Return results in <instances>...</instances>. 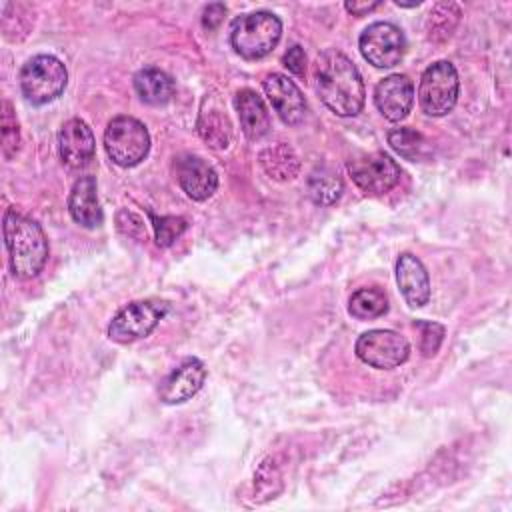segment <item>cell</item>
I'll list each match as a JSON object with an SVG mask.
<instances>
[{
	"instance_id": "cell-1",
	"label": "cell",
	"mask_w": 512,
	"mask_h": 512,
	"mask_svg": "<svg viewBox=\"0 0 512 512\" xmlns=\"http://www.w3.org/2000/svg\"><path fill=\"white\" fill-rule=\"evenodd\" d=\"M314 80L320 100L338 116H356L364 106V82L354 62L328 48L314 64Z\"/></svg>"
},
{
	"instance_id": "cell-2",
	"label": "cell",
	"mask_w": 512,
	"mask_h": 512,
	"mask_svg": "<svg viewBox=\"0 0 512 512\" xmlns=\"http://www.w3.org/2000/svg\"><path fill=\"white\" fill-rule=\"evenodd\" d=\"M2 228L12 274L16 278L36 276L48 260V240L40 224L14 208H8Z\"/></svg>"
},
{
	"instance_id": "cell-3",
	"label": "cell",
	"mask_w": 512,
	"mask_h": 512,
	"mask_svg": "<svg viewBox=\"0 0 512 512\" xmlns=\"http://www.w3.org/2000/svg\"><path fill=\"white\" fill-rule=\"evenodd\" d=\"M282 36V22L276 14L258 10L240 14L230 24V44L246 60L270 54Z\"/></svg>"
},
{
	"instance_id": "cell-4",
	"label": "cell",
	"mask_w": 512,
	"mask_h": 512,
	"mask_svg": "<svg viewBox=\"0 0 512 512\" xmlns=\"http://www.w3.org/2000/svg\"><path fill=\"white\" fill-rule=\"evenodd\" d=\"M104 148L110 160L122 168L140 164L150 150L146 126L132 116H116L104 132Z\"/></svg>"
},
{
	"instance_id": "cell-5",
	"label": "cell",
	"mask_w": 512,
	"mask_h": 512,
	"mask_svg": "<svg viewBox=\"0 0 512 512\" xmlns=\"http://www.w3.org/2000/svg\"><path fill=\"white\" fill-rule=\"evenodd\" d=\"M68 82V72L64 64L50 56L38 54L30 58L20 70V88L28 102L32 104H48L56 100Z\"/></svg>"
},
{
	"instance_id": "cell-6",
	"label": "cell",
	"mask_w": 512,
	"mask_h": 512,
	"mask_svg": "<svg viewBox=\"0 0 512 512\" xmlns=\"http://www.w3.org/2000/svg\"><path fill=\"white\" fill-rule=\"evenodd\" d=\"M458 72L448 60L430 64L418 86L420 108L428 116H446L458 100Z\"/></svg>"
},
{
	"instance_id": "cell-7",
	"label": "cell",
	"mask_w": 512,
	"mask_h": 512,
	"mask_svg": "<svg viewBox=\"0 0 512 512\" xmlns=\"http://www.w3.org/2000/svg\"><path fill=\"white\" fill-rule=\"evenodd\" d=\"M166 310L168 306L156 300L130 302L122 310H118V314L112 318L108 326V336L118 344L136 342L148 336L158 326Z\"/></svg>"
},
{
	"instance_id": "cell-8",
	"label": "cell",
	"mask_w": 512,
	"mask_h": 512,
	"mask_svg": "<svg viewBox=\"0 0 512 512\" xmlns=\"http://www.w3.org/2000/svg\"><path fill=\"white\" fill-rule=\"evenodd\" d=\"M408 340L394 330H368L356 340V356L378 370H390L406 362Z\"/></svg>"
},
{
	"instance_id": "cell-9",
	"label": "cell",
	"mask_w": 512,
	"mask_h": 512,
	"mask_svg": "<svg viewBox=\"0 0 512 512\" xmlns=\"http://www.w3.org/2000/svg\"><path fill=\"white\" fill-rule=\"evenodd\" d=\"M358 46L368 64L376 68H392L404 58L406 38L398 26L390 22H374L360 34Z\"/></svg>"
},
{
	"instance_id": "cell-10",
	"label": "cell",
	"mask_w": 512,
	"mask_h": 512,
	"mask_svg": "<svg viewBox=\"0 0 512 512\" xmlns=\"http://www.w3.org/2000/svg\"><path fill=\"white\" fill-rule=\"evenodd\" d=\"M348 172L354 184L372 196L386 194L400 180V166L384 152H372L350 160Z\"/></svg>"
},
{
	"instance_id": "cell-11",
	"label": "cell",
	"mask_w": 512,
	"mask_h": 512,
	"mask_svg": "<svg viewBox=\"0 0 512 512\" xmlns=\"http://www.w3.org/2000/svg\"><path fill=\"white\" fill-rule=\"evenodd\" d=\"M374 104L390 122H400L408 116L414 104V84L406 74H390L376 84Z\"/></svg>"
},
{
	"instance_id": "cell-12",
	"label": "cell",
	"mask_w": 512,
	"mask_h": 512,
	"mask_svg": "<svg viewBox=\"0 0 512 512\" xmlns=\"http://www.w3.org/2000/svg\"><path fill=\"white\" fill-rule=\"evenodd\" d=\"M264 92L274 108V112L280 116V120L288 126H294L302 122L306 114V102L300 92V88L284 74L272 72L262 82Z\"/></svg>"
},
{
	"instance_id": "cell-13",
	"label": "cell",
	"mask_w": 512,
	"mask_h": 512,
	"mask_svg": "<svg viewBox=\"0 0 512 512\" xmlns=\"http://www.w3.org/2000/svg\"><path fill=\"white\" fill-rule=\"evenodd\" d=\"M204 380L206 366L198 358H186L160 382L158 396L164 404H182L202 388Z\"/></svg>"
},
{
	"instance_id": "cell-14",
	"label": "cell",
	"mask_w": 512,
	"mask_h": 512,
	"mask_svg": "<svg viewBox=\"0 0 512 512\" xmlns=\"http://www.w3.org/2000/svg\"><path fill=\"white\" fill-rule=\"evenodd\" d=\"M58 152L66 166L80 168L94 154V134L80 118H70L58 132Z\"/></svg>"
},
{
	"instance_id": "cell-15",
	"label": "cell",
	"mask_w": 512,
	"mask_h": 512,
	"mask_svg": "<svg viewBox=\"0 0 512 512\" xmlns=\"http://www.w3.org/2000/svg\"><path fill=\"white\" fill-rule=\"evenodd\" d=\"M176 178L180 188L192 200H206L218 188L216 170L198 156H182L176 160Z\"/></svg>"
},
{
	"instance_id": "cell-16",
	"label": "cell",
	"mask_w": 512,
	"mask_h": 512,
	"mask_svg": "<svg viewBox=\"0 0 512 512\" xmlns=\"http://www.w3.org/2000/svg\"><path fill=\"white\" fill-rule=\"evenodd\" d=\"M396 280L404 300L418 308L424 306L430 298V280L424 264L410 252L398 256L396 262Z\"/></svg>"
},
{
	"instance_id": "cell-17",
	"label": "cell",
	"mask_w": 512,
	"mask_h": 512,
	"mask_svg": "<svg viewBox=\"0 0 512 512\" xmlns=\"http://www.w3.org/2000/svg\"><path fill=\"white\" fill-rule=\"evenodd\" d=\"M68 212L72 220L84 228H96L102 224V208L96 194V180L92 176L76 180L68 196Z\"/></svg>"
},
{
	"instance_id": "cell-18",
	"label": "cell",
	"mask_w": 512,
	"mask_h": 512,
	"mask_svg": "<svg viewBox=\"0 0 512 512\" xmlns=\"http://www.w3.org/2000/svg\"><path fill=\"white\" fill-rule=\"evenodd\" d=\"M234 106L240 118V128L248 140H260L270 130V114L262 98L254 90H240L234 98Z\"/></svg>"
},
{
	"instance_id": "cell-19",
	"label": "cell",
	"mask_w": 512,
	"mask_h": 512,
	"mask_svg": "<svg viewBox=\"0 0 512 512\" xmlns=\"http://www.w3.org/2000/svg\"><path fill=\"white\" fill-rule=\"evenodd\" d=\"M134 90L142 102L158 106L174 96V82L160 68H142L134 76Z\"/></svg>"
},
{
	"instance_id": "cell-20",
	"label": "cell",
	"mask_w": 512,
	"mask_h": 512,
	"mask_svg": "<svg viewBox=\"0 0 512 512\" xmlns=\"http://www.w3.org/2000/svg\"><path fill=\"white\" fill-rule=\"evenodd\" d=\"M260 164L270 178L280 180V182L292 180L300 170V160H298L296 152L284 142L264 148L260 152Z\"/></svg>"
},
{
	"instance_id": "cell-21",
	"label": "cell",
	"mask_w": 512,
	"mask_h": 512,
	"mask_svg": "<svg viewBox=\"0 0 512 512\" xmlns=\"http://www.w3.org/2000/svg\"><path fill=\"white\" fill-rule=\"evenodd\" d=\"M344 190L342 178L330 168H318L308 178V194L320 206L334 204Z\"/></svg>"
},
{
	"instance_id": "cell-22",
	"label": "cell",
	"mask_w": 512,
	"mask_h": 512,
	"mask_svg": "<svg viewBox=\"0 0 512 512\" xmlns=\"http://www.w3.org/2000/svg\"><path fill=\"white\" fill-rule=\"evenodd\" d=\"M388 310V298L380 288H360L350 296L348 312L358 320H372Z\"/></svg>"
},
{
	"instance_id": "cell-23",
	"label": "cell",
	"mask_w": 512,
	"mask_h": 512,
	"mask_svg": "<svg viewBox=\"0 0 512 512\" xmlns=\"http://www.w3.org/2000/svg\"><path fill=\"white\" fill-rule=\"evenodd\" d=\"M388 144L406 160H422L428 156V142L412 128H392L388 132Z\"/></svg>"
},
{
	"instance_id": "cell-24",
	"label": "cell",
	"mask_w": 512,
	"mask_h": 512,
	"mask_svg": "<svg viewBox=\"0 0 512 512\" xmlns=\"http://www.w3.org/2000/svg\"><path fill=\"white\" fill-rule=\"evenodd\" d=\"M198 134L212 148H226L230 142V122L220 110L202 112L198 118Z\"/></svg>"
},
{
	"instance_id": "cell-25",
	"label": "cell",
	"mask_w": 512,
	"mask_h": 512,
	"mask_svg": "<svg viewBox=\"0 0 512 512\" xmlns=\"http://www.w3.org/2000/svg\"><path fill=\"white\" fill-rule=\"evenodd\" d=\"M428 16H430L428 18V32H430L432 38H436V36H450L452 28L458 22L460 10L452 2H440V4H436L430 10Z\"/></svg>"
},
{
	"instance_id": "cell-26",
	"label": "cell",
	"mask_w": 512,
	"mask_h": 512,
	"mask_svg": "<svg viewBox=\"0 0 512 512\" xmlns=\"http://www.w3.org/2000/svg\"><path fill=\"white\" fill-rule=\"evenodd\" d=\"M150 220H152L156 244L162 246V248L174 244V240H178L182 236V232L188 228V224H186V220L182 216H156V214H150Z\"/></svg>"
},
{
	"instance_id": "cell-27",
	"label": "cell",
	"mask_w": 512,
	"mask_h": 512,
	"mask_svg": "<svg viewBox=\"0 0 512 512\" xmlns=\"http://www.w3.org/2000/svg\"><path fill=\"white\" fill-rule=\"evenodd\" d=\"M0 132H2V154L6 158H12L20 144V130L16 116L12 112L10 102H2V118H0Z\"/></svg>"
},
{
	"instance_id": "cell-28",
	"label": "cell",
	"mask_w": 512,
	"mask_h": 512,
	"mask_svg": "<svg viewBox=\"0 0 512 512\" xmlns=\"http://www.w3.org/2000/svg\"><path fill=\"white\" fill-rule=\"evenodd\" d=\"M416 328L420 330V352L422 356L430 358L438 352L442 340H444V326L438 322H416Z\"/></svg>"
},
{
	"instance_id": "cell-29",
	"label": "cell",
	"mask_w": 512,
	"mask_h": 512,
	"mask_svg": "<svg viewBox=\"0 0 512 512\" xmlns=\"http://www.w3.org/2000/svg\"><path fill=\"white\" fill-rule=\"evenodd\" d=\"M270 480L272 482H280V472H278V466L274 464V460H264L262 466L258 468L256 476H254V488L260 496H264L262 500L266 498H274L278 492L270 486Z\"/></svg>"
},
{
	"instance_id": "cell-30",
	"label": "cell",
	"mask_w": 512,
	"mask_h": 512,
	"mask_svg": "<svg viewBox=\"0 0 512 512\" xmlns=\"http://www.w3.org/2000/svg\"><path fill=\"white\" fill-rule=\"evenodd\" d=\"M116 222H118L120 232H124V234H128V236H132V238H142V236H146V232H144V224H142V220H140L134 212L122 210V212L118 214Z\"/></svg>"
},
{
	"instance_id": "cell-31",
	"label": "cell",
	"mask_w": 512,
	"mask_h": 512,
	"mask_svg": "<svg viewBox=\"0 0 512 512\" xmlns=\"http://www.w3.org/2000/svg\"><path fill=\"white\" fill-rule=\"evenodd\" d=\"M282 64L294 74V76H304L306 72V54L302 50V46L294 44L286 50V54L282 56Z\"/></svg>"
},
{
	"instance_id": "cell-32",
	"label": "cell",
	"mask_w": 512,
	"mask_h": 512,
	"mask_svg": "<svg viewBox=\"0 0 512 512\" xmlns=\"http://www.w3.org/2000/svg\"><path fill=\"white\" fill-rule=\"evenodd\" d=\"M224 14H226V6L220 4V2H214V4H208L202 12V26L206 30H214L220 26V22L224 20Z\"/></svg>"
},
{
	"instance_id": "cell-33",
	"label": "cell",
	"mask_w": 512,
	"mask_h": 512,
	"mask_svg": "<svg viewBox=\"0 0 512 512\" xmlns=\"http://www.w3.org/2000/svg\"><path fill=\"white\" fill-rule=\"evenodd\" d=\"M378 6H380V2H346L344 4V8L354 16H366L368 12H372Z\"/></svg>"
}]
</instances>
